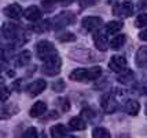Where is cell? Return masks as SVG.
Returning <instances> with one entry per match:
<instances>
[{
    "label": "cell",
    "instance_id": "8fae6325",
    "mask_svg": "<svg viewBox=\"0 0 147 138\" xmlns=\"http://www.w3.org/2000/svg\"><path fill=\"white\" fill-rule=\"evenodd\" d=\"M135 64L140 69H147V46L139 47L135 55Z\"/></svg>",
    "mask_w": 147,
    "mask_h": 138
},
{
    "label": "cell",
    "instance_id": "f546056e",
    "mask_svg": "<svg viewBox=\"0 0 147 138\" xmlns=\"http://www.w3.org/2000/svg\"><path fill=\"white\" fill-rule=\"evenodd\" d=\"M22 137L24 138H36L37 137V130H36L34 127H29V128L22 134Z\"/></svg>",
    "mask_w": 147,
    "mask_h": 138
},
{
    "label": "cell",
    "instance_id": "d590c367",
    "mask_svg": "<svg viewBox=\"0 0 147 138\" xmlns=\"http://www.w3.org/2000/svg\"><path fill=\"white\" fill-rule=\"evenodd\" d=\"M21 84H22V80L14 82V88H15V90H21Z\"/></svg>",
    "mask_w": 147,
    "mask_h": 138
},
{
    "label": "cell",
    "instance_id": "ffe728a7",
    "mask_svg": "<svg viewBox=\"0 0 147 138\" xmlns=\"http://www.w3.org/2000/svg\"><path fill=\"white\" fill-rule=\"evenodd\" d=\"M124 27V24H122L121 21H110L106 24V33H109V35H114V33L120 32Z\"/></svg>",
    "mask_w": 147,
    "mask_h": 138
},
{
    "label": "cell",
    "instance_id": "74e56055",
    "mask_svg": "<svg viewBox=\"0 0 147 138\" xmlns=\"http://www.w3.org/2000/svg\"><path fill=\"white\" fill-rule=\"evenodd\" d=\"M117 1H118V0H107V3H109V4H113V6H114Z\"/></svg>",
    "mask_w": 147,
    "mask_h": 138
},
{
    "label": "cell",
    "instance_id": "7c38bea8",
    "mask_svg": "<svg viewBox=\"0 0 147 138\" xmlns=\"http://www.w3.org/2000/svg\"><path fill=\"white\" fill-rule=\"evenodd\" d=\"M24 15H25V18L28 21H30V22H37V21L41 20L43 13H41V10H40L37 6H29L25 11H24Z\"/></svg>",
    "mask_w": 147,
    "mask_h": 138
},
{
    "label": "cell",
    "instance_id": "603a6c76",
    "mask_svg": "<svg viewBox=\"0 0 147 138\" xmlns=\"http://www.w3.org/2000/svg\"><path fill=\"white\" fill-rule=\"evenodd\" d=\"M135 79V75L132 71H122V72H120V75H118V77H117V80L120 82V83H122V84H128V83H131L132 80Z\"/></svg>",
    "mask_w": 147,
    "mask_h": 138
},
{
    "label": "cell",
    "instance_id": "5bb4252c",
    "mask_svg": "<svg viewBox=\"0 0 147 138\" xmlns=\"http://www.w3.org/2000/svg\"><path fill=\"white\" fill-rule=\"evenodd\" d=\"M32 58V54L29 50H24V51H21V53L14 58V65L17 66V68H24L29 64V61Z\"/></svg>",
    "mask_w": 147,
    "mask_h": 138
},
{
    "label": "cell",
    "instance_id": "836d02e7",
    "mask_svg": "<svg viewBox=\"0 0 147 138\" xmlns=\"http://www.w3.org/2000/svg\"><path fill=\"white\" fill-rule=\"evenodd\" d=\"M139 39L143 40V41H147V28H143L139 33Z\"/></svg>",
    "mask_w": 147,
    "mask_h": 138
},
{
    "label": "cell",
    "instance_id": "f1b7e54d",
    "mask_svg": "<svg viewBox=\"0 0 147 138\" xmlns=\"http://www.w3.org/2000/svg\"><path fill=\"white\" fill-rule=\"evenodd\" d=\"M65 82L62 79H59V80H57V82H54L52 83V90L54 91H57V92H61V91H63L65 90Z\"/></svg>",
    "mask_w": 147,
    "mask_h": 138
},
{
    "label": "cell",
    "instance_id": "1f68e13d",
    "mask_svg": "<svg viewBox=\"0 0 147 138\" xmlns=\"http://www.w3.org/2000/svg\"><path fill=\"white\" fill-rule=\"evenodd\" d=\"M54 3H55V0H44L41 4H43V8L45 11H52L54 10Z\"/></svg>",
    "mask_w": 147,
    "mask_h": 138
},
{
    "label": "cell",
    "instance_id": "7402d4cb",
    "mask_svg": "<svg viewBox=\"0 0 147 138\" xmlns=\"http://www.w3.org/2000/svg\"><path fill=\"white\" fill-rule=\"evenodd\" d=\"M67 135V128L63 124H55L51 127V137L54 138H62Z\"/></svg>",
    "mask_w": 147,
    "mask_h": 138
},
{
    "label": "cell",
    "instance_id": "4dcf8cb0",
    "mask_svg": "<svg viewBox=\"0 0 147 138\" xmlns=\"http://www.w3.org/2000/svg\"><path fill=\"white\" fill-rule=\"evenodd\" d=\"M78 1H80V7L81 8H87V7L95 6L99 0H78Z\"/></svg>",
    "mask_w": 147,
    "mask_h": 138
},
{
    "label": "cell",
    "instance_id": "7a4b0ae2",
    "mask_svg": "<svg viewBox=\"0 0 147 138\" xmlns=\"http://www.w3.org/2000/svg\"><path fill=\"white\" fill-rule=\"evenodd\" d=\"M61 66H62V59H61L59 55H57L55 58L45 61L43 66H41V72L47 75V76H57L59 71H61Z\"/></svg>",
    "mask_w": 147,
    "mask_h": 138
},
{
    "label": "cell",
    "instance_id": "2e32d148",
    "mask_svg": "<svg viewBox=\"0 0 147 138\" xmlns=\"http://www.w3.org/2000/svg\"><path fill=\"white\" fill-rule=\"evenodd\" d=\"M122 111L125 113H128V115H131V116H136L139 113V111H140V105H139V102L136 99H128L122 106Z\"/></svg>",
    "mask_w": 147,
    "mask_h": 138
},
{
    "label": "cell",
    "instance_id": "4316f807",
    "mask_svg": "<svg viewBox=\"0 0 147 138\" xmlns=\"http://www.w3.org/2000/svg\"><path fill=\"white\" fill-rule=\"evenodd\" d=\"M135 25H136V28H147V13L138 15L136 21H135Z\"/></svg>",
    "mask_w": 147,
    "mask_h": 138
},
{
    "label": "cell",
    "instance_id": "5b68a950",
    "mask_svg": "<svg viewBox=\"0 0 147 138\" xmlns=\"http://www.w3.org/2000/svg\"><path fill=\"white\" fill-rule=\"evenodd\" d=\"M102 25H103L102 18H100V17H96V15H94V17H85L83 20L84 29H85L87 32H91V33L99 31V29L102 28Z\"/></svg>",
    "mask_w": 147,
    "mask_h": 138
},
{
    "label": "cell",
    "instance_id": "52a82bcc",
    "mask_svg": "<svg viewBox=\"0 0 147 138\" xmlns=\"http://www.w3.org/2000/svg\"><path fill=\"white\" fill-rule=\"evenodd\" d=\"M1 33H3V37H6L8 41L17 40V37H18V35H19V27L14 25L11 22L3 24V27H1Z\"/></svg>",
    "mask_w": 147,
    "mask_h": 138
},
{
    "label": "cell",
    "instance_id": "8992f818",
    "mask_svg": "<svg viewBox=\"0 0 147 138\" xmlns=\"http://www.w3.org/2000/svg\"><path fill=\"white\" fill-rule=\"evenodd\" d=\"M100 106H102V109L106 113H113V112L117 111V108H118V104H117V101H115L114 95L111 94V92H107V94H105L100 99Z\"/></svg>",
    "mask_w": 147,
    "mask_h": 138
},
{
    "label": "cell",
    "instance_id": "3957f363",
    "mask_svg": "<svg viewBox=\"0 0 147 138\" xmlns=\"http://www.w3.org/2000/svg\"><path fill=\"white\" fill-rule=\"evenodd\" d=\"M51 21H52V28L58 31V29H62V28L73 24L76 21V17H74V14L71 11H63V13H61L58 17H55Z\"/></svg>",
    "mask_w": 147,
    "mask_h": 138
},
{
    "label": "cell",
    "instance_id": "83f0119b",
    "mask_svg": "<svg viewBox=\"0 0 147 138\" xmlns=\"http://www.w3.org/2000/svg\"><path fill=\"white\" fill-rule=\"evenodd\" d=\"M81 118H83L84 120L92 122V120L95 119V112L92 111L91 108H84L83 111H81Z\"/></svg>",
    "mask_w": 147,
    "mask_h": 138
},
{
    "label": "cell",
    "instance_id": "e0dca14e",
    "mask_svg": "<svg viewBox=\"0 0 147 138\" xmlns=\"http://www.w3.org/2000/svg\"><path fill=\"white\" fill-rule=\"evenodd\" d=\"M69 79L74 80V82H84V80H88V69H84V68H77L74 71H71L69 73Z\"/></svg>",
    "mask_w": 147,
    "mask_h": 138
},
{
    "label": "cell",
    "instance_id": "8d00e7d4",
    "mask_svg": "<svg viewBox=\"0 0 147 138\" xmlns=\"http://www.w3.org/2000/svg\"><path fill=\"white\" fill-rule=\"evenodd\" d=\"M143 94L147 95V79L144 80V83H143Z\"/></svg>",
    "mask_w": 147,
    "mask_h": 138
},
{
    "label": "cell",
    "instance_id": "44dd1931",
    "mask_svg": "<svg viewBox=\"0 0 147 138\" xmlns=\"http://www.w3.org/2000/svg\"><path fill=\"white\" fill-rule=\"evenodd\" d=\"M125 40H127L125 35H115L114 37L110 40L109 46L111 47L113 50H120V48L125 44Z\"/></svg>",
    "mask_w": 147,
    "mask_h": 138
},
{
    "label": "cell",
    "instance_id": "d6a6232c",
    "mask_svg": "<svg viewBox=\"0 0 147 138\" xmlns=\"http://www.w3.org/2000/svg\"><path fill=\"white\" fill-rule=\"evenodd\" d=\"M8 95H10V91H8V88H7L6 86H3V87H1V101L4 102V101L8 98Z\"/></svg>",
    "mask_w": 147,
    "mask_h": 138
},
{
    "label": "cell",
    "instance_id": "cb8c5ba5",
    "mask_svg": "<svg viewBox=\"0 0 147 138\" xmlns=\"http://www.w3.org/2000/svg\"><path fill=\"white\" fill-rule=\"evenodd\" d=\"M92 137L94 138H110V133L106 130V128H103V127H95L94 130H92Z\"/></svg>",
    "mask_w": 147,
    "mask_h": 138
},
{
    "label": "cell",
    "instance_id": "277c9868",
    "mask_svg": "<svg viewBox=\"0 0 147 138\" xmlns=\"http://www.w3.org/2000/svg\"><path fill=\"white\" fill-rule=\"evenodd\" d=\"M111 13H113V15L120 17V18H128L134 14V4L131 1H122V3L114 4Z\"/></svg>",
    "mask_w": 147,
    "mask_h": 138
},
{
    "label": "cell",
    "instance_id": "ab89813d",
    "mask_svg": "<svg viewBox=\"0 0 147 138\" xmlns=\"http://www.w3.org/2000/svg\"><path fill=\"white\" fill-rule=\"evenodd\" d=\"M73 1H76V0H66V3H73Z\"/></svg>",
    "mask_w": 147,
    "mask_h": 138
},
{
    "label": "cell",
    "instance_id": "ac0fdd59",
    "mask_svg": "<svg viewBox=\"0 0 147 138\" xmlns=\"http://www.w3.org/2000/svg\"><path fill=\"white\" fill-rule=\"evenodd\" d=\"M69 128L74 130V131H81L85 128V120L83 118H78V116L71 118L69 120Z\"/></svg>",
    "mask_w": 147,
    "mask_h": 138
},
{
    "label": "cell",
    "instance_id": "6da1fadb",
    "mask_svg": "<svg viewBox=\"0 0 147 138\" xmlns=\"http://www.w3.org/2000/svg\"><path fill=\"white\" fill-rule=\"evenodd\" d=\"M36 55L40 61H50V59L55 58L58 55L57 48L52 44L51 41H47V40H41L36 44Z\"/></svg>",
    "mask_w": 147,
    "mask_h": 138
},
{
    "label": "cell",
    "instance_id": "d4e9b609",
    "mask_svg": "<svg viewBox=\"0 0 147 138\" xmlns=\"http://www.w3.org/2000/svg\"><path fill=\"white\" fill-rule=\"evenodd\" d=\"M58 40L62 43H67V41H76V35L70 32H62L58 33Z\"/></svg>",
    "mask_w": 147,
    "mask_h": 138
},
{
    "label": "cell",
    "instance_id": "4fadbf2b",
    "mask_svg": "<svg viewBox=\"0 0 147 138\" xmlns=\"http://www.w3.org/2000/svg\"><path fill=\"white\" fill-rule=\"evenodd\" d=\"M94 43H95V47L99 50V51H107L109 41H107L106 36H105L100 31L94 32Z\"/></svg>",
    "mask_w": 147,
    "mask_h": 138
},
{
    "label": "cell",
    "instance_id": "9c48e42d",
    "mask_svg": "<svg viewBox=\"0 0 147 138\" xmlns=\"http://www.w3.org/2000/svg\"><path fill=\"white\" fill-rule=\"evenodd\" d=\"M45 87H47L45 80L44 79H37V80L32 82L28 86L26 91H28V94H29V97H36V95H38L40 92L44 91Z\"/></svg>",
    "mask_w": 147,
    "mask_h": 138
},
{
    "label": "cell",
    "instance_id": "e575fe53",
    "mask_svg": "<svg viewBox=\"0 0 147 138\" xmlns=\"http://www.w3.org/2000/svg\"><path fill=\"white\" fill-rule=\"evenodd\" d=\"M138 8H139V10H146L147 8V0H140L139 4H138Z\"/></svg>",
    "mask_w": 147,
    "mask_h": 138
},
{
    "label": "cell",
    "instance_id": "9a60e30c",
    "mask_svg": "<svg viewBox=\"0 0 147 138\" xmlns=\"http://www.w3.org/2000/svg\"><path fill=\"white\" fill-rule=\"evenodd\" d=\"M45 112H47V105H45V102L43 101H37V102H34L30 108V111H29V116L30 118H40V116H43Z\"/></svg>",
    "mask_w": 147,
    "mask_h": 138
},
{
    "label": "cell",
    "instance_id": "d6986e66",
    "mask_svg": "<svg viewBox=\"0 0 147 138\" xmlns=\"http://www.w3.org/2000/svg\"><path fill=\"white\" fill-rule=\"evenodd\" d=\"M32 28V31H34V32H38V33H43V32H47V31H50L52 28V21H48V20H45V21H37L36 22V25H33Z\"/></svg>",
    "mask_w": 147,
    "mask_h": 138
},
{
    "label": "cell",
    "instance_id": "30bf717a",
    "mask_svg": "<svg viewBox=\"0 0 147 138\" xmlns=\"http://www.w3.org/2000/svg\"><path fill=\"white\" fill-rule=\"evenodd\" d=\"M3 13L6 17L8 18H11V20H19L22 15H24V10H22V7L19 6V4H10V6H7L4 10H3Z\"/></svg>",
    "mask_w": 147,
    "mask_h": 138
},
{
    "label": "cell",
    "instance_id": "484cf974",
    "mask_svg": "<svg viewBox=\"0 0 147 138\" xmlns=\"http://www.w3.org/2000/svg\"><path fill=\"white\" fill-rule=\"evenodd\" d=\"M100 75H102L100 66H92L91 69H88V80H96L98 77H100Z\"/></svg>",
    "mask_w": 147,
    "mask_h": 138
},
{
    "label": "cell",
    "instance_id": "ba28073f",
    "mask_svg": "<svg viewBox=\"0 0 147 138\" xmlns=\"http://www.w3.org/2000/svg\"><path fill=\"white\" fill-rule=\"evenodd\" d=\"M127 66V59L122 55H113L109 61V68L110 71H113L115 73H120L125 69Z\"/></svg>",
    "mask_w": 147,
    "mask_h": 138
},
{
    "label": "cell",
    "instance_id": "f35d334b",
    "mask_svg": "<svg viewBox=\"0 0 147 138\" xmlns=\"http://www.w3.org/2000/svg\"><path fill=\"white\" fill-rule=\"evenodd\" d=\"M144 115H146V118H147V104H146V106H144Z\"/></svg>",
    "mask_w": 147,
    "mask_h": 138
}]
</instances>
